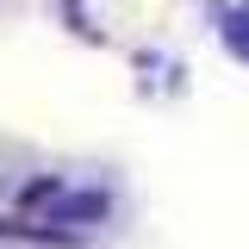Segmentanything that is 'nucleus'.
<instances>
[{"instance_id":"obj_2","label":"nucleus","mask_w":249,"mask_h":249,"mask_svg":"<svg viewBox=\"0 0 249 249\" xmlns=\"http://www.w3.org/2000/svg\"><path fill=\"white\" fill-rule=\"evenodd\" d=\"M56 193H62L56 181H31L25 193H19V206H25V212H31V206H50V199H56Z\"/></svg>"},{"instance_id":"obj_1","label":"nucleus","mask_w":249,"mask_h":249,"mask_svg":"<svg viewBox=\"0 0 249 249\" xmlns=\"http://www.w3.org/2000/svg\"><path fill=\"white\" fill-rule=\"evenodd\" d=\"M56 206V224H81V218L106 212V193H75V199H50Z\"/></svg>"}]
</instances>
